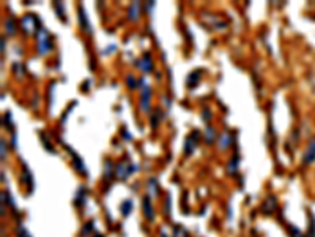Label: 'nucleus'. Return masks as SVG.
<instances>
[{"label": "nucleus", "mask_w": 315, "mask_h": 237, "mask_svg": "<svg viewBox=\"0 0 315 237\" xmlns=\"http://www.w3.org/2000/svg\"><path fill=\"white\" fill-rule=\"evenodd\" d=\"M5 29H6L8 33H11V35L16 32V22H14L13 17H8V19L5 21Z\"/></svg>", "instance_id": "obj_5"}, {"label": "nucleus", "mask_w": 315, "mask_h": 237, "mask_svg": "<svg viewBox=\"0 0 315 237\" xmlns=\"http://www.w3.org/2000/svg\"><path fill=\"white\" fill-rule=\"evenodd\" d=\"M315 161V138H312L309 144H308V149H306L304 152V157H303V164H311Z\"/></svg>", "instance_id": "obj_1"}, {"label": "nucleus", "mask_w": 315, "mask_h": 237, "mask_svg": "<svg viewBox=\"0 0 315 237\" xmlns=\"http://www.w3.org/2000/svg\"><path fill=\"white\" fill-rule=\"evenodd\" d=\"M49 49H51V41L48 38V33L41 32V35L38 37V51H40V54H48Z\"/></svg>", "instance_id": "obj_2"}, {"label": "nucleus", "mask_w": 315, "mask_h": 237, "mask_svg": "<svg viewBox=\"0 0 315 237\" xmlns=\"http://www.w3.org/2000/svg\"><path fill=\"white\" fill-rule=\"evenodd\" d=\"M262 210L265 214H271V212H274L276 210V198L274 196H269L265 203H263V206H262Z\"/></svg>", "instance_id": "obj_3"}, {"label": "nucleus", "mask_w": 315, "mask_h": 237, "mask_svg": "<svg viewBox=\"0 0 315 237\" xmlns=\"http://www.w3.org/2000/svg\"><path fill=\"white\" fill-rule=\"evenodd\" d=\"M2 152H3L2 158H5V141H2Z\"/></svg>", "instance_id": "obj_8"}, {"label": "nucleus", "mask_w": 315, "mask_h": 237, "mask_svg": "<svg viewBox=\"0 0 315 237\" xmlns=\"http://www.w3.org/2000/svg\"><path fill=\"white\" fill-rule=\"evenodd\" d=\"M131 203H129V201H125V203H123V206H122V212H123V215H128L129 214V209H131Z\"/></svg>", "instance_id": "obj_7"}, {"label": "nucleus", "mask_w": 315, "mask_h": 237, "mask_svg": "<svg viewBox=\"0 0 315 237\" xmlns=\"http://www.w3.org/2000/svg\"><path fill=\"white\" fill-rule=\"evenodd\" d=\"M140 10V5L139 3H134L131 8H129V17H131V19H137V17H139V11Z\"/></svg>", "instance_id": "obj_6"}, {"label": "nucleus", "mask_w": 315, "mask_h": 237, "mask_svg": "<svg viewBox=\"0 0 315 237\" xmlns=\"http://www.w3.org/2000/svg\"><path fill=\"white\" fill-rule=\"evenodd\" d=\"M143 212L148 217V220H153L155 218V214H153V209L148 203V198H143Z\"/></svg>", "instance_id": "obj_4"}]
</instances>
